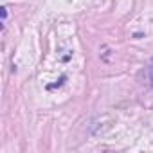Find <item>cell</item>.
Here are the masks:
<instances>
[{
  "label": "cell",
  "instance_id": "1",
  "mask_svg": "<svg viewBox=\"0 0 153 153\" xmlns=\"http://www.w3.org/2000/svg\"><path fill=\"white\" fill-rule=\"evenodd\" d=\"M149 76H151V81H153V59H151V63H149Z\"/></svg>",
  "mask_w": 153,
  "mask_h": 153
},
{
  "label": "cell",
  "instance_id": "2",
  "mask_svg": "<svg viewBox=\"0 0 153 153\" xmlns=\"http://www.w3.org/2000/svg\"><path fill=\"white\" fill-rule=\"evenodd\" d=\"M6 16H7V9H6V7H2V18L6 20Z\"/></svg>",
  "mask_w": 153,
  "mask_h": 153
}]
</instances>
